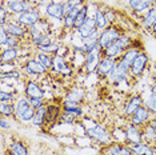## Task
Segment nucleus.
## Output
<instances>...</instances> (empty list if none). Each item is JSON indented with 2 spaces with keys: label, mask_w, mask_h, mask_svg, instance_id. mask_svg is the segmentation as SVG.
<instances>
[{
  "label": "nucleus",
  "mask_w": 156,
  "mask_h": 155,
  "mask_svg": "<svg viewBox=\"0 0 156 155\" xmlns=\"http://www.w3.org/2000/svg\"><path fill=\"white\" fill-rule=\"evenodd\" d=\"M81 122H83L84 127H86L87 136L94 143H96L100 149L107 147L115 142V140H113V136H112V131L108 130L105 126L98 123L96 121H94V119L86 118V116L81 119Z\"/></svg>",
  "instance_id": "1"
},
{
  "label": "nucleus",
  "mask_w": 156,
  "mask_h": 155,
  "mask_svg": "<svg viewBox=\"0 0 156 155\" xmlns=\"http://www.w3.org/2000/svg\"><path fill=\"white\" fill-rule=\"evenodd\" d=\"M133 41L135 40L129 36V35H127L126 32H124L118 40L113 41L111 45H108V47H105L104 50H103V56H107V58L119 60L124 52L133 44Z\"/></svg>",
  "instance_id": "2"
},
{
  "label": "nucleus",
  "mask_w": 156,
  "mask_h": 155,
  "mask_svg": "<svg viewBox=\"0 0 156 155\" xmlns=\"http://www.w3.org/2000/svg\"><path fill=\"white\" fill-rule=\"evenodd\" d=\"M20 70L23 71L24 76H27V79L37 80L41 76H47L49 74V70L47 67H44L37 59H35V56L27 58V60L23 63Z\"/></svg>",
  "instance_id": "3"
},
{
  "label": "nucleus",
  "mask_w": 156,
  "mask_h": 155,
  "mask_svg": "<svg viewBox=\"0 0 156 155\" xmlns=\"http://www.w3.org/2000/svg\"><path fill=\"white\" fill-rule=\"evenodd\" d=\"M43 13L51 23H58L60 26H63V19L66 16L64 2H62V0H52L44 8Z\"/></svg>",
  "instance_id": "4"
},
{
  "label": "nucleus",
  "mask_w": 156,
  "mask_h": 155,
  "mask_svg": "<svg viewBox=\"0 0 156 155\" xmlns=\"http://www.w3.org/2000/svg\"><path fill=\"white\" fill-rule=\"evenodd\" d=\"M141 51H143V47H141V44L139 43V41L135 40L133 44L131 45V47L126 52H124V54L122 55V58L118 60V66L122 70H124L126 72H129L132 63L135 62V59L137 58V55H139Z\"/></svg>",
  "instance_id": "5"
},
{
  "label": "nucleus",
  "mask_w": 156,
  "mask_h": 155,
  "mask_svg": "<svg viewBox=\"0 0 156 155\" xmlns=\"http://www.w3.org/2000/svg\"><path fill=\"white\" fill-rule=\"evenodd\" d=\"M52 71L56 72L58 75L63 78H72L75 75V68L72 64H69L68 56H62V55H54L52 56Z\"/></svg>",
  "instance_id": "6"
},
{
  "label": "nucleus",
  "mask_w": 156,
  "mask_h": 155,
  "mask_svg": "<svg viewBox=\"0 0 156 155\" xmlns=\"http://www.w3.org/2000/svg\"><path fill=\"white\" fill-rule=\"evenodd\" d=\"M124 34V31L120 28L119 24H111L105 30H103L100 32V38H99V47L104 50L105 47L111 45L113 41H116L118 39Z\"/></svg>",
  "instance_id": "7"
},
{
  "label": "nucleus",
  "mask_w": 156,
  "mask_h": 155,
  "mask_svg": "<svg viewBox=\"0 0 156 155\" xmlns=\"http://www.w3.org/2000/svg\"><path fill=\"white\" fill-rule=\"evenodd\" d=\"M148 66H150V56L144 50L137 55V58L135 59V62L131 66L129 70V76L132 80H136L144 75V72L147 71Z\"/></svg>",
  "instance_id": "8"
},
{
  "label": "nucleus",
  "mask_w": 156,
  "mask_h": 155,
  "mask_svg": "<svg viewBox=\"0 0 156 155\" xmlns=\"http://www.w3.org/2000/svg\"><path fill=\"white\" fill-rule=\"evenodd\" d=\"M103 58V48H100L99 45L94 48L92 51H90L88 54H86V58H84V64L81 67L80 71H83L84 74H91L95 72Z\"/></svg>",
  "instance_id": "9"
},
{
  "label": "nucleus",
  "mask_w": 156,
  "mask_h": 155,
  "mask_svg": "<svg viewBox=\"0 0 156 155\" xmlns=\"http://www.w3.org/2000/svg\"><path fill=\"white\" fill-rule=\"evenodd\" d=\"M141 106H143V96H141V94L129 95V96H127V99L123 103L122 114L126 119H129Z\"/></svg>",
  "instance_id": "10"
},
{
  "label": "nucleus",
  "mask_w": 156,
  "mask_h": 155,
  "mask_svg": "<svg viewBox=\"0 0 156 155\" xmlns=\"http://www.w3.org/2000/svg\"><path fill=\"white\" fill-rule=\"evenodd\" d=\"M124 132H126V143L132 146V144H137L144 142L143 140V130L139 126L133 124L129 121L126 122V124L123 126Z\"/></svg>",
  "instance_id": "11"
},
{
  "label": "nucleus",
  "mask_w": 156,
  "mask_h": 155,
  "mask_svg": "<svg viewBox=\"0 0 156 155\" xmlns=\"http://www.w3.org/2000/svg\"><path fill=\"white\" fill-rule=\"evenodd\" d=\"M44 16V13L40 11L39 8H35V9H31V11H27V12H23L20 15L15 16V19L22 24L23 27L26 28H30L32 26H36V24L40 22V19Z\"/></svg>",
  "instance_id": "12"
},
{
  "label": "nucleus",
  "mask_w": 156,
  "mask_h": 155,
  "mask_svg": "<svg viewBox=\"0 0 156 155\" xmlns=\"http://www.w3.org/2000/svg\"><path fill=\"white\" fill-rule=\"evenodd\" d=\"M4 4L12 16H17L23 12H27V11H31V9L37 8V5L35 4V3L30 2V0H13V2L4 3Z\"/></svg>",
  "instance_id": "13"
},
{
  "label": "nucleus",
  "mask_w": 156,
  "mask_h": 155,
  "mask_svg": "<svg viewBox=\"0 0 156 155\" xmlns=\"http://www.w3.org/2000/svg\"><path fill=\"white\" fill-rule=\"evenodd\" d=\"M5 31L8 35L11 36H15V38H19V39H23V40H28V28L23 27L17 20L15 19V16H11V19L5 23ZM30 41V40H28Z\"/></svg>",
  "instance_id": "14"
},
{
  "label": "nucleus",
  "mask_w": 156,
  "mask_h": 155,
  "mask_svg": "<svg viewBox=\"0 0 156 155\" xmlns=\"http://www.w3.org/2000/svg\"><path fill=\"white\" fill-rule=\"evenodd\" d=\"M105 80H107L109 84H113V86H122V84L129 83L132 79H131V76H129V72H126L124 70H122L118 66V63H116L115 68L112 70V72L109 74Z\"/></svg>",
  "instance_id": "15"
},
{
  "label": "nucleus",
  "mask_w": 156,
  "mask_h": 155,
  "mask_svg": "<svg viewBox=\"0 0 156 155\" xmlns=\"http://www.w3.org/2000/svg\"><path fill=\"white\" fill-rule=\"evenodd\" d=\"M24 95L27 98H45V91L37 80L27 79L24 83Z\"/></svg>",
  "instance_id": "16"
},
{
  "label": "nucleus",
  "mask_w": 156,
  "mask_h": 155,
  "mask_svg": "<svg viewBox=\"0 0 156 155\" xmlns=\"http://www.w3.org/2000/svg\"><path fill=\"white\" fill-rule=\"evenodd\" d=\"M5 155H30V149L24 140L12 139L5 147Z\"/></svg>",
  "instance_id": "17"
},
{
  "label": "nucleus",
  "mask_w": 156,
  "mask_h": 155,
  "mask_svg": "<svg viewBox=\"0 0 156 155\" xmlns=\"http://www.w3.org/2000/svg\"><path fill=\"white\" fill-rule=\"evenodd\" d=\"M152 118H154V115L151 114V111L148 110L147 107L141 106V107H140L136 112H135L132 116H131L128 121H129L131 123H133V124L139 126V127H143V126L148 124V123L152 121Z\"/></svg>",
  "instance_id": "18"
},
{
  "label": "nucleus",
  "mask_w": 156,
  "mask_h": 155,
  "mask_svg": "<svg viewBox=\"0 0 156 155\" xmlns=\"http://www.w3.org/2000/svg\"><path fill=\"white\" fill-rule=\"evenodd\" d=\"M63 114L62 103H47V128L52 127L60 121V116Z\"/></svg>",
  "instance_id": "19"
},
{
  "label": "nucleus",
  "mask_w": 156,
  "mask_h": 155,
  "mask_svg": "<svg viewBox=\"0 0 156 155\" xmlns=\"http://www.w3.org/2000/svg\"><path fill=\"white\" fill-rule=\"evenodd\" d=\"M86 88L81 86H72L71 88H68V91L66 92L64 98L63 99L66 100H71V102H75L77 104H83L84 100H86Z\"/></svg>",
  "instance_id": "20"
},
{
  "label": "nucleus",
  "mask_w": 156,
  "mask_h": 155,
  "mask_svg": "<svg viewBox=\"0 0 156 155\" xmlns=\"http://www.w3.org/2000/svg\"><path fill=\"white\" fill-rule=\"evenodd\" d=\"M96 30H98L96 22H95L94 16L90 15V17L86 20V23H84L83 26H81L80 28H77L76 31H73V35L79 38L80 40H83V39H86V38L90 36V35H92Z\"/></svg>",
  "instance_id": "21"
},
{
  "label": "nucleus",
  "mask_w": 156,
  "mask_h": 155,
  "mask_svg": "<svg viewBox=\"0 0 156 155\" xmlns=\"http://www.w3.org/2000/svg\"><path fill=\"white\" fill-rule=\"evenodd\" d=\"M118 60L111 58H107V56H103L100 63H99L98 68H96V74L100 76V79H107L108 75L112 72V70L115 68Z\"/></svg>",
  "instance_id": "22"
},
{
  "label": "nucleus",
  "mask_w": 156,
  "mask_h": 155,
  "mask_svg": "<svg viewBox=\"0 0 156 155\" xmlns=\"http://www.w3.org/2000/svg\"><path fill=\"white\" fill-rule=\"evenodd\" d=\"M100 151H104L108 155H133L129 144L119 142H113L107 147H103V149H100Z\"/></svg>",
  "instance_id": "23"
},
{
  "label": "nucleus",
  "mask_w": 156,
  "mask_h": 155,
  "mask_svg": "<svg viewBox=\"0 0 156 155\" xmlns=\"http://www.w3.org/2000/svg\"><path fill=\"white\" fill-rule=\"evenodd\" d=\"M60 103H62L63 111L68 112V114H71L72 116H75L77 121L84 116V108H83V106L81 104H77V103H75V102L66 100V99H63Z\"/></svg>",
  "instance_id": "24"
},
{
  "label": "nucleus",
  "mask_w": 156,
  "mask_h": 155,
  "mask_svg": "<svg viewBox=\"0 0 156 155\" xmlns=\"http://www.w3.org/2000/svg\"><path fill=\"white\" fill-rule=\"evenodd\" d=\"M22 56V48H4L0 52V63H16Z\"/></svg>",
  "instance_id": "25"
},
{
  "label": "nucleus",
  "mask_w": 156,
  "mask_h": 155,
  "mask_svg": "<svg viewBox=\"0 0 156 155\" xmlns=\"http://www.w3.org/2000/svg\"><path fill=\"white\" fill-rule=\"evenodd\" d=\"M127 7L131 9L132 13L141 16L151 8L152 4L148 3L147 0H127Z\"/></svg>",
  "instance_id": "26"
},
{
  "label": "nucleus",
  "mask_w": 156,
  "mask_h": 155,
  "mask_svg": "<svg viewBox=\"0 0 156 155\" xmlns=\"http://www.w3.org/2000/svg\"><path fill=\"white\" fill-rule=\"evenodd\" d=\"M140 24L144 30L151 31V28L156 24V7L152 5L145 13L140 16Z\"/></svg>",
  "instance_id": "27"
},
{
  "label": "nucleus",
  "mask_w": 156,
  "mask_h": 155,
  "mask_svg": "<svg viewBox=\"0 0 156 155\" xmlns=\"http://www.w3.org/2000/svg\"><path fill=\"white\" fill-rule=\"evenodd\" d=\"M133 155H156V146L147 142H141L131 146Z\"/></svg>",
  "instance_id": "28"
},
{
  "label": "nucleus",
  "mask_w": 156,
  "mask_h": 155,
  "mask_svg": "<svg viewBox=\"0 0 156 155\" xmlns=\"http://www.w3.org/2000/svg\"><path fill=\"white\" fill-rule=\"evenodd\" d=\"M13 104H15V121L19 122L20 121V116L24 114V111L27 110L28 107H30V100H28V98L26 95H19V96L16 98V100L13 102Z\"/></svg>",
  "instance_id": "29"
},
{
  "label": "nucleus",
  "mask_w": 156,
  "mask_h": 155,
  "mask_svg": "<svg viewBox=\"0 0 156 155\" xmlns=\"http://www.w3.org/2000/svg\"><path fill=\"white\" fill-rule=\"evenodd\" d=\"M31 124L39 130H43V128L47 127V104L43 106V107H40V108H37Z\"/></svg>",
  "instance_id": "30"
},
{
  "label": "nucleus",
  "mask_w": 156,
  "mask_h": 155,
  "mask_svg": "<svg viewBox=\"0 0 156 155\" xmlns=\"http://www.w3.org/2000/svg\"><path fill=\"white\" fill-rule=\"evenodd\" d=\"M141 96H143V106L151 111L152 115L156 116V95L148 88L141 92Z\"/></svg>",
  "instance_id": "31"
},
{
  "label": "nucleus",
  "mask_w": 156,
  "mask_h": 155,
  "mask_svg": "<svg viewBox=\"0 0 156 155\" xmlns=\"http://www.w3.org/2000/svg\"><path fill=\"white\" fill-rule=\"evenodd\" d=\"M54 40H56L54 38V32L52 34H40L37 38L32 39V40L30 41V44H32L35 47V50H36V48L41 47V45H47L49 43H52Z\"/></svg>",
  "instance_id": "32"
},
{
  "label": "nucleus",
  "mask_w": 156,
  "mask_h": 155,
  "mask_svg": "<svg viewBox=\"0 0 156 155\" xmlns=\"http://www.w3.org/2000/svg\"><path fill=\"white\" fill-rule=\"evenodd\" d=\"M90 17V7H88V3L86 5L83 7V8L79 11L77 13V16L75 17V24H73V31H76L77 28H80L83 26L84 23H86V20Z\"/></svg>",
  "instance_id": "33"
},
{
  "label": "nucleus",
  "mask_w": 156,
  "mask_h": 155,
  "mask_svg": "<svg viewBox=\"0 0 156 155\" xmlns=\"http://www.w3.org/2000/svg\"><path fill=\"white\" fill-rule=\"evenodd\" d=\"M143 130V140L150 144H155L156 146V132H155V128L152 127L151 123L145 124L141 127Z\"/></svg>",
  "instance_id": "34"
},
{
  "label": "nucleus",
  "mask_w": 156,
  "mask_h": 155,
  "mask_svg": "<svg viewBox=\"0 0 156 155\" xmlns=\"http://www.w3.org/2000/svg\"><path fill=\"white\" fill-rule=\"evenodd\" d=\"M60 47H62V43H60L59 40H54L52 43H49L47 45H41V47L36 48V51H40V52H44V54H48V55L54 56V55L59 54Z\"/></svg>",
  "instance_id": "35"
},
{
  "label": "nucleus",
  "mask_w": 156,
  "mask_h": 155,
  "mask_svg": "<svg viewBox=\"0 0 156 155\" xmlns=\"http://www.w3.org/2000/svg\"><path fill=\"white\" fill-rule=\"evenodd\" d=\"M23 71L22 70H13V71H9V72H3L0 74V79H2V82H8L11 83L12 80H15V82H17V80H20L23 78Z\"/></svg>",
  "instance_id": "36"
},
{
  "label": "nucleus",
  "mask_w": 156,
  "mask_h": 155,
  "mask_svg": "<svg viewBox=\"0 0 156 155\" xmlns=\"http://www.w3.org/2000/svg\"><path fill=\"white\" fill-rule=\"evenodd\" d=\"M35 59H37L39 62L41 63L44 67H47L49 71H52V67H54V63H52V56L48 55V54H44V52H40V51H36L34 54Z\"/></svg>",
  "instance_id": "37"
},
{
  "label": "nucleus",
  "mask_w": 156,
  "mask_h": 155,
  "mask_svg": "<svg viewBox=\"0 0 156 155\" xmlns=\"http://www.w3.org/2000/svg\"><path fill=\"white\" fill-rule=\"evenodd\" d=\"M0 114L5 118H15V104L13 103H5V102H0Z\"/></svg>",
  "instance_id": "38"
},
{
  "label": "nucleus",
  "mask_w": 156,
  "mask_h": 155,
  "mask_svg": "<svg viewBox=\"0 0 156 155\" xmlns=\"http://www.w3.org/2000/svg\"><path fill=\"white\" fill-rule=\"evenodd\" d=\"M87 0H66L64 7H66V13L72 11V9H81L87 4Z\"/></svg>",
  "instance_id": "39"
},
{
  "label": "nucleus",
  "mask_w": 156,
  "mask_h": 155,
  "mask_svg": "<svg viewBox=\"0 0 156 155\" xmlns=\"http://www.w3.org/2000/svg\"><path fill=\"white\" fill-rule=\"evenodd\" d=\"M35 114H36V110H35L34 107H28L26 111H24V114L20 116V121H19V123H22V124H31L32 123V121H34V116H35Z\"/></svg>",
  "instance_id": "40"
},
{
  "label": "nucleus",
  "mask_w": 156,
  "mask_h": 155,
  "mask_svg": "<svg viewBox=\"0 0 156 155\" xmlns=\"http://www.w3.org/2000/svg\"><path fill=\"white\" fill-rule=\"evenodd\" d=\"M19 95L16 91H7V90H0V102H5V103H13Z\"/></svg>",
  "instance_id": "41"
},
{
  "label": "nucleus",
  "mask_w": 156,
  "mask_h": 155,
  "mask_svg": "<svg viewBox=\"0 0 156 155\" xmlns=\"http://www.w3.org/2000/svg\"><path fill=\"white\" fill-rule=\"evenodd\" d=\"M11 16L12 15L9 13L8 9H7L5 4L2 3V4H0V26H5V23L11 19Z\"/></svg>",
  "instance_id": "42"
},
{
  "label": "nucleus",
  "mask_w": 156,
  "mask_h": 155,
  "mask_svg": "<svg viewBox=\"0 0 156 155\" xmlns=\"http://www.w3.org/2000/svg\"><path fill=\"white\" fill-rule=\"evenodd\" d=\"M112 136L115 142L119 143H126V132H124L123 127H116L112 130Z\"/></svg>",
  "instance_id": "43"
},
{
  "label": "nucleus",
  "mask_w": 156,
  "mask_h": 155,
  "mask_svg": "<svg viewBox=\"0 0 156 155\" xmlns=\"http://www.w3.org/2000/svg\"><path fill=\"white\" fill-rule=\"evenodd\" d=\"M103 9H104L105 15H107V19L111 24H116V20H118V13L116 11L112 8V7H108V5H103Z\"/></svg>",
  "instance_id": "44"
},
{
  "label": "nucleus",
  "mask_w": 156,
  "mask_h": 155,
  "mask_svg": "<svg viewBox=\"0 0 156 155\" xmlns=\"http://www.w3.org/2000/svg\"><path fill=\"white\" fill-rule=\"evenodd\" d=\"M12 122H16L15 119H11V118H5V116H2L0 118V128H2L3 132L5 131H9L12 128Z\"/></svg>",
  "instance_id": "45"
},
{
  "label": "nucleus",
  "mask_w": 156,
  "mask_h": 155,
  "mask_svg": "<svg viewBox=\"0 0 156 155\" xmlns=\"http://www.w3.org/2000/svg\"><path fill=\"white\" fill-rule=\"evenodd\" d=\"M28 100H30L31 107H34L35 110H37V108H40V107H43V106L47 104L45 98H28Z\"/></svg>",
  "instance_id": "46"
},
{
  "label": "nucleus",
  "mask_w": 156,
  "mask_h": 155,
  "mask_svg": "<svg viewBox=\"0 0 156 155\" xmlns=\"http://www.w3.org/2000/svg\"><path fill=\"white\" fill-rule=\"evenodd\" d=\"M19 68V63H0V74L3 72H9L13 70Z\"/></svg>",
  "instance_id": "47"
},
{
  "label": "nucleus",
  "mask_w": 156,
  "mask_h": 155,
  "mask_svg": "<svg viewBox=\"0 0 156 155\" xmlns=\"http://www.w3.org/2000/svg\"><path fill=\"white\" fill-rule=\"evenodd\" d=\"M8 36H9V35L7 34L4 26H0V48L4 47V44H5V41H7V39H8Z\"/></svg>",
  "instance_id": "48"
},
{
  "label": "nucleus",
  "mask_w": 156,
  "mask_h": 155,
  "mask_svg": "<svg viewBox=\"0 0 156 155\" xmlns=\"http://www.w3.org/2000/svg\"><path fill=\"white\" fill-rule=\"evenodd\" d=\"M150 123L152 124V127L155 128V132H156V116H154V118H152V121H151Z\"/></svg>",
  "instance_id": "49"
},
{
  "label": "nucleus",
  "mask_w": 156,
  "mask_h": 155,
  "mask_svg": "<svg viewBox=\"0 0 156 155\" xmlns=\"http://www.w3.org/2000/svg\"><path fill=\"white\" fill-rule=\"evenodd\" d=\"M151 34H152V36H154V38L156 39V24H155V26L151 28Z\"/></svg>",
  "instance_id": "50"
},
{
  "label": "nucleus",
  "mask_w": 156,
  "mask_h": 155,
  "mask_svg": "<svg viewBox=\"0 0 156 155\" xmlns=\"http://www.w3.org/2000/svg\"><path fill=\"white\" fill-rule=\"evenodd\" d=\"M150 90H151L152 92H154V94L156 95V83H155V84H152V86L150 87Z\"/></svg>",
  "instance_id": "51"
},
{
  "label": "nucleus",
  "mask_w": 156,
  "mask_h": 155,
  "mask_svg": "<svg viewBox=\"0 0 156 155\" xmlns=\"http://www.w3.org/2000/svg\"><path fill=\"white\" fill-rule=\"evenodd\" d=\"M30 2H32V3H35V4H36V5H37V3H39V2H40V0H30Z\"/></svg>",
  "instance_id": "52"
},
{
  "label": "nucleus",
  "mask_w": 156,
  "mask_h": 155,
  "mask_svg": "<svg viewBox=\"0 0 156 155\" xmlns=\"http://www.w3.org/2000/svg\"><path fill=\"white\" fill-rule=\"evenodd\" d=\"M9 2H13V0H2V3H9Z\"/></svg>",
  "instance_id": "53"
},
{
  "label": "nucleus",
  "mask_w": 156,
  "mask_h": 155,
  "mask_svg": "<svg viewBox=\"0 0 156 155\" xmlns=\"http://www.w3.org/2000/svg\"><path fill=\"white\" fill-rule=\"evenodd\" d=\"M99 155H108L107 153H104V151H100V154H99Z\"/></svg>",
  "instance_id": "54"
},
{
  "label": "nucleus",
  "mask_w": 156,
  "mask_h": 155,
  "mask_svg": "<svg viewBox=\"0 0 156 155\" xmlns=\"http://www.w3.org/2000/svg\"><path fill=\"white\" fill-rule=\"evenodd\" d=\"M154 5H155V7H156V2H155V3H154Z\"/></svg>",
  "instance_id": "55"
}]
</instances>
